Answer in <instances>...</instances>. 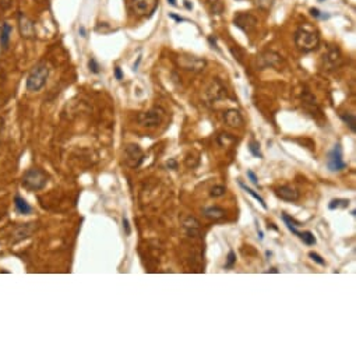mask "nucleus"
<instances>
[{"label":"nucleus","mask_w":356,"mask_h":356,"mask_svg":"<svg viewBox=\"0 0 356 356\" xmlns=\"http://www.w3.org/2000/svg\"><path fill=\"white\" fill-rule=\"evenodd\" d=\"M168 168H171V169H178V162H176L175 159H169Z\"/></svg>","instance_id":"nucleus-38"},{"label":"nucleus","mask_w":356,"mask_h":356,"mask_svg":"<svg viewBox=\"0 0 356 356\" xmlns=\"http://www.w3.org/2000/svg\"><path fill=\"white\" fill-rule=\"evenodd\" d=\"M123 229H124V234L126 235L132 234V228H130L129 219H127L126 217H123Z\"/></svg>","instance_id":"nucleus-34"},{"label":"nucleus","mask_w":356,"mask_h":356,"mask_svg":"<svg viewBox=\"0 0 356 356\" xmlns=\"http://www.w3.org/2000/svg\"><path fill=\"white\" fill-rule=\"evenodd\" d=\"M341 119H342V122L345 123L346 126L349 127V130L352 133L356 132V118L354 113L351 112H344L341 113Z\"/></svg>","instance_id":"nucleus-21"},{"label":"nucleus","mask_w":356,"mask_h":356,"mask_svg":"<svg viewBox=\"0 0 356 356\" xmlns=\"http://www.w3.org/2000/svg\"><path fill=\"white\" fill-rule=\"evenodd\" d=\"M257 22L258 21H257L255 16L252 13H246V11H239L234 17L235 25L242 31H244V32H250V31L255 30Z\"/></svg>","instance_id":"nucleus-11"},{"label":"nucleus","mask_w":356,"mask_h":356,"mask_svg":"<svg viewBox=\"0 0 356 356\" xmlns=\"http://www.w3.org/2000/svg\"><path fill=\"white\" fill-rule=\"evenodd\" d=\"M275 196L278 198L284 200V201H288V203H295V201L299 200L300 193H299V190L295 189V187L285 184V186H279V187L275 189Z\"/></svg>","instance_id":"nucleus-14"},{"label":"nucleus","mask_w":356,"mask_h":356,"mask_svg":"<svg viewBox=\"0 0 356 356\" xmlns=\"http://www.w3.org/2000/svg\"><path fill=\"white\" fill-rule=\"evenodd\" d=\"M37 224H25V225H19L14 232H13V243H19L21 240H25L28 239L31 235L37 231Z\"/></svg>","instance_id":"nucleus-15"},{"label":"nucleus","mask_w":356,"mask_h":356,"mask_svg":"<svg viewBox=\"0 0 356 356\" xmlns=\"http://www.w3.org/2000/svg\"><path fill=\"white\" fill-rule=\"evenodd\" d=\"M239 184H240V187H242V189H243V190H244V192H246V193H247V194H250V196H252V197H253V198H256V200H257V201H258V203L261 204V207H263V208H264V210H267V204H265L264 198H263V197H261V196H260V194H258V193H256L255 190H252V189H250V187H247V186H246V184H244V183H242V182H240V180H239Z\"/></svg>","instance_id":"nucleus-23"},{"label":"nucleus","mask_w":356,"mask_h":356,"mask_svg":"<svg viewBox=\"0 0 356 356\" xmlns=\"http://www.w3.org/2000/svg\"><path fill=\"white\" fill-rule=\"evenodd\" d=\"M295 45L299 51L309 53L316 51L320 45V37L315 31L299 28L295 32Z\"/></svg>","instance_id":"nucleus-2"},{"label":"nucleus","mask_w":356,"mask_h":356,"mask_svg":"<svg viewBox=\"0 0 356 356\" xmlns=\"http://www.w3.org/2000/svg\"><path fill=\"white\" fill-rule=\"evenodd\" d=\"M247 148H249V151L250 154L256 157V158H263V153H261V148H260V142L256 141V140H250L249 142V145H247Z\"/></svg>","instance_id":"nucleus-26"},{"label":"nucleus","mask_w":356,"mask_h":356,"mask_svg":"<svg viewBox=\"0 0 356 356\" xmlns=\"http://www.w3.org/2000/svg\"><path fill=\"white\" fill-rule=\"evenodd\" d=\"M48 77H49V67L45 63L37 64L31 70L30 76L27 79V90L31 92L41 91L48 81Z\"/></svg>","instance_id":"nucleus-3"},{"label":"nucleus","mask_w":356,"mask_h":356,"mask_svg":"<svg viewBox=\"0 0 356 356\" xmlns=\"http://www.w3.org/2000/svg\"><path fill=\"white\" fill-rule=\"evenodd\" d=\"M88 67H90V70H91L92 73H95V74L101 71V70H99L101 67H99V64L97 63V60H95V59H91V60L88 61Z\"/></svg>","instance_id":"nucleus-33"},{"label":"nucleus","mask_w":356,"mask_h":356,"mask_svg":"<svg viewBox=\"0 0 356 356\" xmlns=\"http://www.w3.org/2000/svg\"><path fill=\"white\" fill-rule=\"evenodd\" d=\"M207 4H208V10L213 14H221L224 11V4L221 0H208Z\"/></svg>","instance_id":"nucleus-25"},{"label":"nucleus","mask_w":356,"mask_h":356,"mask_svg":"<svg viewBox=\"0 0 356 356\" xmlns=\"http://www.w3.org/2000/svg\"><path fill=\"white\" fill-rule=\"evenodd\" d=\"M168 1H169V3H171L172 6H175V4H176V0H168Z\"/></svg>","instance_id":"nucleus-42"},{"label":"nucleus","mask_w":356,"mask_h":356,"mask_svg":"<svg viewBox=\"0 0 356 356\" xmlns=\"http://www.w3.org/2000/svg\"><path fill=\"white\" fill-rule=\"evenodd\" d=\"M49 182V175L43 172L40 168H31L27 172L22 175V180L21 183L24 186V189L30 190V192H38L42 190Z\"/></svg>","instance_id":"nucleus-1"},{"label":"nucleus","mask_w":356,"mask_h":356,"mask_svg":"<svg viewBox=\"0 0 356 356\" xmlns=\"http://www.w3.org/2000/svg\"><path fill=\"white\" fill-rule=\"evenodd\" d=\"M10 35H11V25L9 22H3L1 30H0V45L6 51L10 45Z\"/></svg>","instance_id":"nucleus-18"},{"label":"nucleus","mask_w":356,"mask_h":356,"mask_svg":"<svg viewBox=\"0 0 356 356\" xmlns=\"http://www.w3.org/2000/svg\"><path fill=\"white\" fill-rule=\"evenodd\" d=\"M256 70H265V69H277L279 70L284 66V58L275 51H264L257 55L253 63Z\"/></svg>","instance_id":"nucleus-4"},{"label":"nucleus","mask_w":356,"mask_h":356,"mask_svg":"<svg viewBox=\"0 0 356 356\" xmlns=\"http://www.w3.org/2000/svg\"><path fill=\"white\" fill-rule=\"evenodd\" d=\"M297 237L303 242L305 244H307V246H315L316 243H317V240H316V237H315V235L312 234L310 231H305V232H299V235H297Z\"/></svg>","instance_id":"nucleus-24"},{"label":"nucleus","mask_w":356,"mask_h":356,"mask_svg":"<svg viewBox=\"0 0 356 356\" xmlns=\"http://www.w3.org/2000/svg\"><path fill=\"white\" fill-rule=\"evenodd\" d=\"M327 168L330 172H341L346 168V162L342 159V148L339 144H336L327 155Z\"/></svg>","instance_id":"nucleus-8"},{"label":"nucleus","mask_w":356,"mask_h":356,"mask_svg":"<svg viewBox=\"0 0 356 356\" xmlns=\"http://www.w3.org/2000/svg\"><path fill=\"white\" fill-rule=\"evenodd\" d=\"M178 64L187 71L192 73H200L207 67V60L200 56H194V55H180L178 58Z\"/></svg>","instance_id":"nucleus-6"},{"label":"nucleus","mask_w":356,"mask_h":356,"mask_svg":"<svg viewBox=\"0 0 356 356\" xmlns=\"http://www.w3.org/2000/svg\"><path fill=\"white\" fill-rule=\"evenodd\" d=\"M351 201L348 198H334L328 204V210H339V208H348Z\"/></svg>","instance_id":"nucleus-22"},{"label":"nucleus","mask_w":356,"mask_h":356,"mask_svg":"<svg viewBox=\"0 0 356 356\" xmlns=\"http://www.w3.org/2000/svg\"><path fill=\"white\" fill-rule=\"evenodd\" d=\"M231 52H232V55L235 56V59H237V61H240L242 63V58H243V51L239 48V46H236V48H231Z\"/></svg>","instance_id":"nucleus-32"},{"label":"nucleus","mask_w":356,"mask_h":356,"mask_svg":"<svg viewBox=\"0 0 356 356\" xmlns=\"http://www.w3.org/2000/svg\"><path fill=\"white\" fill-rule=\"evenodd\" d=\"M273 3H274V0H256V6L260 7L261 10H270Z\"/></svg>","instance_id":"nucleus-29"},{"label":"nucleus","mask_w":356,"mask_h":356,"mask_svg":"<svg viewBox=\"0 0 356 356\" xmlns=\"http://www.w3.org/2000/svg\"><path fill=\"white\" fill-rule=\"evenodd\" d=\"M342 64V53L339 51V48L336 46H330L328 51L323 55L321 58V67L324 70H336Z\"/></svg>","instance_id":"nucleus-7"},{"label":"nucleus","mask_w":356,"mask_h":356,"mask_svg":"<svg viewBox=\"0 0 356 356\" xmlns=\"http://www.w3.org/2000/svg\"><path fill=\"white\" fill-rule=\"evenodd\" d=\"M265 273H274V274H278V273H279V271H278V270H277V268H270V270H267V271H265Z\"/></svg>","instance_id":"nucleus-40"},{"label":"nucleus","mask_w":356,"mask_h":356,"mask_svg":"<svg viewBox=\"0 0 356 356\" xmlns=\"http://www.w3.org/2000/svg\"><path fill=\"white\" fill-rule=\"evenodd\" d=\"M205 98L208 102H218L226 98V88L218 79H213L205 88Z\"/></svg>","instance_id":"nucleus-10"},{"label":"nucleus","mask_w":356,"mask_h":356,"mask_svg":"<svg viewBox=\"0 0 356 356\" xmlns=\"http://www.w3.org/2000/svg\"><path fill=\"white\" fill-rule=\"evenodd\" d=\"M309 257L318 265H326V260L318 255V253H316V252H309Z\"/></svg>","instance_id":"nucleus-31"},{"label":"nucleus","mask_w":356,"mask_h":356,"mask_svg":"<svg viewBox=\"0 0 356 356\" xmlns=\"http://www.w3.org/2000/svg\"><path fill=\"white\" fill-rule=\"evenodd\" d=\"M218 141L221 145H226L228 142H234L235 137H232V134H228V133H222L221 136H218Z\"/></svg>","instance_id":"nucleus-30"},{"label":"nucleus","mask_w":356,"mask_h":356,"mask_svg":"<svg viewBox=\"0 0 356 356\" xmlns=\"http://www.w3.org/2000/svg\"><path fill=\"white\" fill-rule=\"evenodd\" d=\"M247 178L250 179V182L255 186H258V179H257V176H256V173L253 171H250V169L247 171Z\"/></svg>","instance_id":"nucleus-35"},{"label":"nucleus","mask_w":356,"mask_h":356,"mask_svg":"<svg viewBox=\"0 0 356 356\" xmlns=\"http://www.w3.org/2000/svg\"><path fill=\"white\" fill-rule=\"evenodd\" d=\"M17 20H19V30L22 38L25 40H31L35 37V25L31 19H28L24 13H19L17 14Z\"/></svg>","instance_id":"nucleus-13"},{"label":"nucleus","mask_w":356,"mask_h":356,"mask_svg":"<svg viewBox=\"0 0 356 356\" xmlns=\"http://www.w3.org/2000/svg\"><path fill=\"white\" fill-rule=\"evenodd\" d=\"M11 7V0H0V9L1 10H9Z\"/></svg>","instance_id":"nucleus-36"},{"label":"nucleus","mask_w":356,"mask_h":356,"mask_svg":"<svg viewBox=\"0 0 356 356\" xmlns=\"http://www.w3.org/2000/svg\"><path fill=\"white\" fill-rule=\"evenodd\" d=\"M203 215L205 218H208V219L219 221V219H224L226 217V211L219 205H211V207H205L204 208Z\"/></svg>","instance_id":"nucleus-17"},{"label":"nucleus","mask_w":356,"mask_h":356,"mask_svg":"<svg viewBox=\"0 0 356 356\" xmlns=\"http://www.w3.org/2000/svg\"><path fill=\"white\" fill-rule=\"evenodd\" d=\"M124 161L130 168H138L144 162V153L137 144H127L124 147Z\"/></svg>","instance_id":"nucleus-9"},{"label":"nucleus","mask_w":356,"mask_h":356,"mask_svg":"<svg viewBox=\"0 0 356 356\" xmlns=\"http://www.w3.org/2000/svg\"><path fill=\"white\" fill-rule=\"evenodd\" d=\"M183 225L184 228H186V231L190 235H197L198 231H200V222L194 217H192V215H189V217L184 218Z\"/></svg>","instance_id":"nucleus-20"},{"label":"nucleus","mask_w":356,"mask_h":356,"mask_svg":"<svg viewBox=\"0 0 356 356\" xmlns=\"http://www.w3.org/2000/svg\"><path fill=\"white\" fill-rule=\"evenodd\" d=\"M80 32H81L82 37H85V30H84V28H80Z\"/></svg>","instance_id":"nucleus-41"},{"label":"nucleus","mask_w":356,"mask_h":356,"mask_svg":"<svg viewBox=\"0 0 356 356\" xmlns=\"http://www.w3.org/2000/svg\"><path fill=\"white\" fill-rule=\"evenodd\" d=\"M310 11H312V14H313L315 17H320V11L317 10V9H312Z\"/></svg>","instance_id":"nucleus-39"},{"label":"nucleus","mask_w":356,"mask_h":356,"mask_svg":"<svg viewBox=\"0 0 356 356\" xmlns=\"http://www.w3.org/2000/svg\"><path fill=\"white\" fill-rule=\"evenodd\" d=\"M235 263H236V255H235L234 250H231V252L228 253V257H226V263H225L224 268H225V270H231V268H234Z\"/></svg>","instance_id":"nucleus-28"},{"label":"nucleus","mask_w":356,"mask_h":356,"mask_svg":"<svg viewBox=\"0 0 356 356\" xmlns=\"http://www.w3.org/2000/svg\"><path fill=\"white\" fill-rule=\"evenodd\" d=\"M163 115H165V111L162 108L155 106V108L147 111V112L140 113L137 116V122L140 123L141 126H144V127H148V129L157 127V126H159L162 123Z\"/></svg>","instance_id":"nucleus-5"},{"label":"nucleus","mask_w":356,"mask_h":356,"mask_svg":"<svg viewBox=\"0 0 356 356\" xmlns=\"http://www.w3.org/2000/svg\"><path fill=\"white\" fill-rule=\"evenodd\" d=\"M157 3L158 0H132L130 10L137 16H147L155 10Z\"/></svg>","instance_id":"nucleus-12"},{"label":"nucleus","mask_w":356,"mask_h":356,"mask_svg":"<svg viewBox=\"0 0 356 356\" xmlns=\"http://www.w3.org/2000/svg\"><path fill=\"white\" fill-rule=\"evenodd\" d=\"M224 120L229 127H243L244 119L240 111L237 109H228L224 112Z\"/></svg>","instance_id":"nucleus-16"},{"label":"nucleus","mask_w":356,"mask_h":356,"mask_svg":"<svg viewBox=\"0 0 356 356\" xmlns=\"http://www.w3.org/2000/svg\"><path fill=\"white\" fill-rule=\"evenodd\" d=\"M14 207H16V210H17L20 214H22V215H28V214L32 213V207L27 203L25 198H22V197L19 196V194L14 197Z\"/></svg>","instance_id":"nucleus-19"},{"label":"nucleus","mask_w":356,"mask_h":356,"mask_svg":"<svg viewBox=\"0 0 356 356\" xmlns=\"http://www.w3.org/2000/svg\"><path fill=\"white\" fill-rule=\"evenodd\" d=\"M0 218H1V215H0Z\"/></svg>","instance_id":"nucleus-43"},{"label":"nucleus","mask_w":356,"mask_h":356,"mask_svg":"<svg viewBox=\"0 0 356 356\" xmlns=\"http://www.w3.org/2000/svg\"><path fill=\"white\" fill-rule=\"evenodd\" d=\"M226 193V187L222 186V184H217V186H214L210 189V196L211 197H222L225 196Z\"/></svg>","instance_id":"nucleus-27"},{"label":"nucleus","mask_w":356,"mask_h":356,"mask_svg":"<svg viewBox=\"0 0 356 356\" xmlns=\"http://www.w3.org/2000/svg\"><path fill=\"white\" fill-rule=\"evenodd\" d=\"M115 77H116V80H119V81L123 79V73L120 67H115Z\"/></svg>","instance_id":"nucleus-37"}]
</instances>
